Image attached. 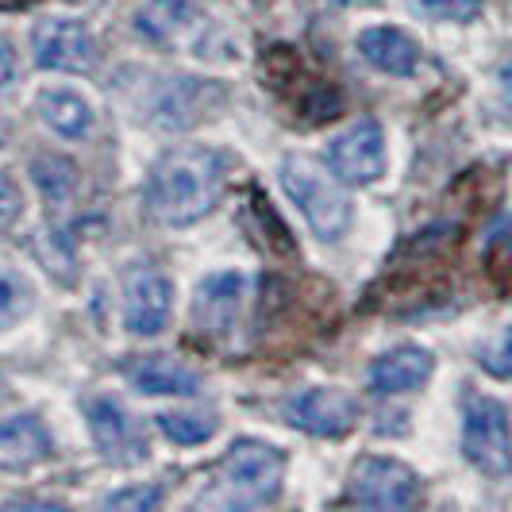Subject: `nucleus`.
<instances>
[{
    "label": "nucleus",
    "mask_w": 512,
    "mask_h": 512,
    "mask_svg": "<svg viewBox=\"0 0 512 512\" xmlns=\"http://www.w3.org/2000/svg\"><path fill=\"white\" fill-rule=\"evenodd\" d=\"M228 185V158L216 147L178 143L162 151L143 181V205L158 228H193L208 220Z\"/></svg>",
    "instance_id": "obj_1"
},
{
    "label": "nucleus",
    "mask_w": 512,
    "mask_h": 512,
    "mask_svg": "<svg viewBox=\"0 0 512 512\" xmlns=\"http://www.w3.org/2000/svg\"><path fill=\"white\" fill-rule=\"evenodd\" d=\"M116 97L128 104L143 128L189 131L228 104V85L197 74H158L131 66L124 77H116Z\"/></svg>",
    "instance_id": "obj_2"
},
{
    "label": "nucleus",
    "mask_w": 512,
    "mask_h": 512,
    "mask_svg": "<svg viewBox=\"0 0 512 512\" xmlns=\"http://www.w3.org/2000/svg\"><path fill=\"white\" fill-rule=\"evenodd\" d=\"M135 35L158 51H185L216 66L243 58L231 27L212 16L201 0H143L135 12Z\"/></svg>",
    "instance_id": "obj_3"
},
{
    "label": "nucleus",
    "mask_w": 512,
    "mask_h": 512,
    "mask_svg": "<svg viewBox=\"0 0 512 512\" xmlns=\"http://www.w3.org/2000/svg\"><path fill=\"white\" fill-rule=\"evenodd\" d=\"M285 451L266 439H235L193 509H266L282 497Z\"/></svg>",
    "instance_id": "obj_4"
},
{
    "label": "nucleus",
    "mask_w": 512,
    "mask_h": 512,
    "mask_svg": "<svg viewBox=\"0 0 512 512\" xmlns=\"http://www.w3.org/2000/svg\"><path fill=\"white\" fill-rule=\"evenodd\" d=\"M278 181H282L285 197L305 216V224L312 228L316 239L339 243L351 231L355 205H351L343 181L335 178L332 170H324L320 162H312L305 154H285L278 162Z\"/></svg>",
    "instance_id": "obj_5"
},
{
    "label": "nucleus",
    "mask_w": 512,
    "mask_h": 512,
    "mask_svg": "<svg viewBox=\"0 0 512 512\" xmlns=\"http://www.w3.org/2000/svg\"><path fill=\"white\" fill-rule=\"evenodd\" d=\"M462 459L489 482H512V412L489 393L462 397Z\"/></svg>",
    "instance_id": "obj_6"
},
{
    "label": "nucleus",
    "mask_w": 512,
    "mask_h": 512,
    "mask_svg": "<svg viewBox=\"0 0 512 512\" xmlns=\"http://www.w3.org/2000/svg\"><path fill=\"white\" fill-rule=\"evenodd\" d=\"M85 428H89L93 447L101 451V459L108 462V466L131 470V466H143V462L151 459L147 428H143V420H139L120 397L93 393V397L85 401Z\"/></svg>",
    "instance_id": "obj_7"
},
{
    "label": "nucleus",
    "mask_w": 512,
    "mask_h": 512,
    "mask_svg": "<svg viewBox=\"0 0 512 512\" xmlns=\"http://www.w3.org/2000/svg\"><path fill=\"white\" fill-rule=\"evenodd\" d=\"M328 170L343 185H378L389 170V139L378 116H362L355 124H347L343 131H335L324 147Z\"/></svg>",
    "instance_id": "obj_8"
},
{
    "label": "nucleus",
    "mask_w": 512,
    "mask_h": 512,
    "mask_svg": "<svg viewBox=\"0 0 512 512\" xmlns=\"http://www.w3.org/2000/svg\"><path fill=\"white\" fill-rule=\"evenodd\" d=\"M420 474L409 462L389 455H362L347 474V501L359 509H389L401 512L420 505Z\"/></svg>",
    "instance_id": "obj_9"
},
{
    "label": "nucleus",
    "mask_w": 512,
    "mask_h": 512,
    "mask_svg": "<svg viewBox=\"0 0 512 512\" xmlns=\"http://www.w3.org/2000/svg\"><path fill=\"white\" fill-rule=\"evenodd\" d=\"M31 58L51 74H93L101 66V43L74 16H47L31 27Z\"/></svg>",
    "instance_id": "obj_10"
},
{
    "label": "nucleus",
    "mask_w": 512,
    "mask_h": 512,
    "mask_svg": "<svg viewBox=\"0 0 512 512\" xmlns=\"http://www.w3.org/2000/svg\"><path fill=\"white\" fill-rule=\"evenodd\" d=\"M282 416L289 428L316 439H343L359 424V401L339 385H308L285 397Z\"/></svg>",
    "instance_id": "obj_11"
},
{
    "label": "nucleus",
    "mask_w": 512,
    "mask_h": 512,
    "mask_svg": "<svg viewBox=\"0 0 512 512\" xmlns=\"http://www.w3.org/2000/svg\"><path fill=\"white\" fill-rule=\"evenodd\" d=\"M178 308V285L158 266H135L124 278V328L135 339H154L170 328Z\"/></svg>",
    "instance_id": "obj_12"
},
{
    "label": "nucleus",
    "mask_w": 512,
    "mask_h": 512,
    "mask_svg": "<svg viewBox=\"0 0 512 512\" xmlns=\"http://www.w3.org/2000/svg\"><path fill=\"white\" fill-rule=\"evenodd\" d=\"M251 278L243 270H212L197 282L193 293V324L208 335H228L239 324V312L247 305Z\"/></svg>",
    "instance_id": "obj_13"
},
{
    "label": "nucleus",
    "mask_w": 512,
    "mask_h": 512,
    "mask_svg": "<svg viewBox=\"0 0 512 512\" xmlns=\"http://www.w3.org/2000/svg\"><path fill=\"white\" fill-rule=\"evenodd\" d=\"M436 374V355L420 343H401L389 347L366 366V385L374 397H405L432 382Z\"/></svg>",
    "instance_id": "obj_14"
},
{
    "label": "nucleus",
    "mask_w": 512,
    "mask_h": 512,
    "mask_svg": "<svg viewBox=\"0 0 512 512\" xmlns=\"http://www.w3.org/2000/svg\"><path fill=\"white\" fill-rule=\"evenodd\" d=\"M355 51L359 58L378 70L385 77H412L420 70L424 62V51L416 43V35H409L405 27H393V24H370L362 27L355 35Z\"/></svg>",
    "instance_id": "obj_15"
},
{
    "label": "nucleus",
    "mask_w": 512,
    "mask_h": 512,
    "mask_svg": "<svg viewBox=\"0 0 512 512\" xmlns=\"http://www.w3.org/2000/svg\"><path fill=\"white\" fill-rule=\"evenodd\" d=\"M54 459L51 428L35 412L0 416V470H35Z\"/></svg>",
    "instance_id": "obj_16"
},
{
    "label": "nucleus",
    "mask_w": 512,
    "mask_h": 512,
    "mask_svg": "<svg viewBox=\"0 0 512 512\" xmlns=\"http://www.w3.org/2000/svg\"><path fill=\"white\" fill-rule=\"evenodd\" d=\"M35 112L43 120V128L58 135V139H70V143H81L89 139L93 128H97V108L85 93H77L70 85H47L39 89L35 97Z\"/></svg>",
    "instance_id": "obj_17"
},
{
    "label": "nucleus",
    "mask_w": 512,
    "mask_h": 512,
    "mask_svg": "<svg viewBox=\"0 0 512 512\" xmlns=\"http://www.w3.org/2000/svg\"><path fill=\"white\" fill-rule=\"evenodd\" d=\"M131 389H139L143 397H201L205 378L197 366L174 359V355H147L128 366Z\"/></svg>",
    "instance_id": "obj_18"
},
{
    "label": "nucleus",
    "mask_w": 512,
    "mask_h": 512,
    "mask_svg": "<svg viewBox=\"0 0 512 512\" xmlns=\"http://www.w3.org/2000/svg\"><path fill=\"white\" fill-rule=\"evenodd\" d=\"M154 428L170 439L174 447H201L220 432V416L201 409H166L154 416Z\"/></svg>",
    "instance_id": "obj_19"
},
{
    "label": "nucleus",
    "mask_w": 512,
    "mask_h": 512,
    "mask_svg": "<svg viewBox=\"0 0 512 512\" xmlns=\"http://www.w3.org/2000/svg\"><path fill=\"white\" fill-rule=\"evenodd\" d=\"M31 312H35V282L24 270L0 262V335L20 328Z\"/></svg>",
    "instance_id": "obj_20"
},
{
    "label": "nucleus",
    "mask_w": 512,
    "mask_h": 512,
    "mask_svg": "<svg viewBox=\"0 0 512 512\" xmlns=\"http://www.w3.org/2000/svg\"><path fill=\"white\" fill-rule=\"evenodd\" d=\"M31 181L35 189L51 201V205H66L77 189V166L62 154H35L31 162Z\"/></svg>",
    "instance_id": "obj_21"
},
{
    "label": "nucleus",
    "mask_w": 512,
    "mask_h": 512,
    "mask_svg": "<svg viewBox=\"0 0 512 512\" xmlns=\"http://www.w3.org/2000/svg\"><path fill=\"white\" fill-rule=\"evenodd\" d=\"M424 20L436 24H474L486 12V0H409Z\"/></svg>",
    "instance_id": "obj_22"
},
{
    "label": "nucleus",
    "mask_w": 512,
    "mask_h": 512,
    "mask_svg": "<svg viewBox=\"0 0 512 512\" xmlns=\"http://www.w3.org/2000/svg\"><path fill=\"white\" fill-rule=\"evenodd\" d=\"M162 501H166L162 486H151V482H143V486H128V489H116V493H108L101 505H104V509H124V512H151V509H158Z\"/></svg>",
    "instance_id": "obj_23"
},
{
    "label": "nucleus",
    "mask_w": 512,
    "mask_h": 512,
    "mask_svg": "<svg viewBox=\"0 0 512 512\" xmlns=\"http://www.w3.org/2000/svg\"><path fill=\"white\" fill-rule=\"evenodd\" d=\"M478 366L486 370L489 378L512 382V324L497 335L489 347H482V351H478Z\"/></svg>",
    "instance_id": "obj_24"
},
{
    "label": "nucleus",
    "mask_w": 512,
    "mask_h": 512,
    "mask_svg": "<svg viewBox=\"0 0 512 512\" xmlns=\"http://www.w3.org/2000/svg\"><path fill=\"white\" fill-rule=\"evenodd\" d=\"M20 212H24V189L8 170H0V224L20 220Z\"/></svg>",
    "instance_id": "obj_25"
},
{
    "label": "nucleus",
    "mask_w": 512,
    "mask_h": 512,
    "mask_svg": "<svg viewBox=\"0 0 512 512\" xmlns=\"http://www.w3.org/2000/svg\"><path fill=\"white\" fill-rule=\"evenodd\" d=\"M16 81H20V58H16L8 39H0V97H4Z\"/></svg>",
    "instance_id": "obj_26"
},
{
    "label": "nucleus",
    "mask_w": 512,
    "mask_h": 512,
    "mask_svg": "<svg viewBox=\"0 0 512 512\" xmlns=\"http://www.w3.org/2000/svg\"><path fill=\"white\" fill-rule=\"evenodd\" d=\"M497 81H501V93H505V97H509V104H512V62H509V66H501Z\"/></svg>",
    "instance_id": "obj_27"
},
{
    "label": "nucleus",
    "mask_w": 512,
    "mask_h": 512,
    "mask_svg": "<svg viewBox=\"0 0 512 512\" xmlns=\"http://www.w3.org/2000/svg\"><path fill=\"white\" fill-rule=\"evenodd\" d=\"M332 4H339V8H378L382 0H332Z\"/></svg>",
    "instance_id": "obj_28"
}]
</instances>
